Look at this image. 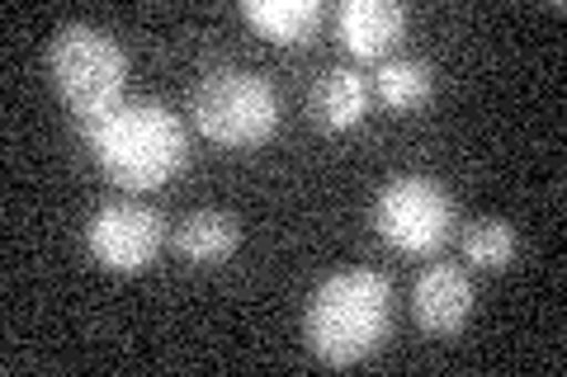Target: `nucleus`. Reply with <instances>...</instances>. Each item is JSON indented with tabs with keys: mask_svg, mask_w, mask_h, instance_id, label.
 Masks as SVG:
<instances>
[{
	"mask_svg": "<svg viewBox=\"0 0 567 377\" xmlns=\"http://www.w3.org/2000/svg\"><path fill=\"white\" fill-rule=\"evenodd\" d=\"M85 147L95 151L100 170L118 189H162L189 160V137L181 114H171L162 100H123L100 123L81 128Z\"/></svg>",
	"mask_w": 567,
	"mask_h": 377,
	"instance_id": "f257e3e1",
	"label": "nucleus"
},
{
	"mask_svg": "<svg viewBox=\"0 0 567 377\" xmlns=\"http://www.w3.org/2000/svg\"><path fill=\"white\" fill-rule=\"evenodd\" d=\"M388 316H393V283L379 269L327 274L303 307L308 349L331 368H350L383 345Z\"/></svg>",
	"mask_w": 567,
	"mask_h": 377,
	"instance_id": "f03ea898",
	"label": "nucleus"
},
{
	"mask_svg": "<svg viewBox=\"0 0 567 377\" xmlns=\"http://www.w3.org/2000/svg\"><path fill=\"white\" fill-rule=\"evenodd\" d=\"M48 76L58 85L71 118L81 128H91V123H100L104 114L128 100L123 95L128 90V52L100 24L71 20L48 43Z\"/></svg>",
	"mask_w": 567,
	"mask_h": 377,
	"instance_id": "7ed1b4c3",
	"label": "nucleus"
},
{
	"mask_svg": "<svg viewBox=\"0 0 567 377\" xmlns=\"http://www.w3.org/2000/svg\"><path fill=\"white\" fill-rule=\"evenodd\" d=\"M189 114L218 147H260L279 128V95L251 66H213L194 85Z\"/></svg>",
	"mask_w": 567,
	"mask_h": 377,
	"instance_id": "20e7f679",
	"label": "nucleus"
},
{
	"mask_svg": "<svg viewBox=\"0 0 567 377\" xmlns=\"http://www.w3.org/2000/svg\"><path fill=\"white\" fill-rule=\"evenodd\" d=\"M454 199L435 175H393L374 193V231L402 255H435L450 241Z\"/></svg>",
	"mask_w": 567,
	"mask_h": 377,
	"instance_id": "39448f33",
	"label": "nucleus"
},
{
	"mask_svg": "<svg viewBox=\"0 0 567 377\" xmlns=\"http://www.w3.org/2000/svg\"><path fill=\"white\" fill-rule=\"evenodd\" d=\"M166 241V218L137 199H110L85 222V250L110 274H142Z\"/></svg>",
	"mask_w": 567,
	"mask_h": 377,
	"instance_id": "423d86ee",
	"label": "nucleus"
},
{
	"mask_svg": "<svg viewBox=\"0 0 567 377\" xmlns=\"http://www.w3.org/2000/svg\"><path fill=\"white\" fill-rule=\"evenodd\" d=\"M473 279L458 264H425L412 283V316L425 335H458L473 316Z\"/></svg>",
	"mask_w": 567,
	"mask_h": 377,
	"instance_id": "0eeeda50",
	"label": "nucleus"
},
{
	"mask_svg": "<svg viewBox=\"0 0 567 377\" xmlns=\"http://www.w3.org/2000/svg\"><path fill=\"white\" fill-rule=\"evenodd\" d=\"M336 33L354 57H383L406 33V10L398 0H346L336 10Z\"/></svg>",
	"mask_w": 567,
	"mask_h": 377,
	"instance_id": "6e6552de",
	"label": "nucleus"
},
{
	"mask_svg": "<svg viewBox=\"0 0 567 377\" xmlns=\"http://www.w3.org/2000/svg\"><path fill=\"white\" fill-rule=\"evenodd\" d=\"M171 245H175V255H181V260L199 264V269H213V264H223V260L237 255L241 222L227 208H194V212H185V218L175 222Z\"/></svg>",
	"mask_w": 567,
	"mask_h": 377,
	"instance_id": "1a4fd4ad",
	"label": "nucleus"
},
{
	"mask_svg": "<svg viewBox=\"0 0 567 377\" xmlns=\"http://www.w3.org/2000/svg\"><path fill=\"white\" fill-rule=\"evenodd\" d=\"M308 114H312L317 128H327V133L360 128L364 114H369V85H364V76H360V71H350V66H331L327 76H317V85H312Z\"/></svg>",
	"mask_w": 567,
	"mask_h": 377,
	"instance_id": "9d476101",
	"label": "nucleus"
},
{
	"mask_svg": "<svg viewBox=\"0 0 567 377\" xmlns=\"http://www.w3.org/2000/svg\"><path fill=\"white\" fill-rule=\"evenodd\" d=\"M241 20L270 43H308L322 29L317 0H241Z\"/></svg>",
	"mask_w": 567,
	"mask_h": 377,
	"instance_id": "9b49d317",
	"label": "nucleus"
},
{
	"mask_svg": "<svg viewBox=\"0 0 567 377\" xmlns=\"http://www.w3.org/2000/svg\"><path fill=\"white\" fill-rule=\"evenodd\" d=\"M374 90L388 109H398V114L421 109V104L435 95V66L421 62V57H393V62L379 66Z\"/></svg>",
	"mask_w": 567,
	"mask_h": 377,
	"instance_id": "f8f14e48",
	"label": "nucleus"
},
{
	"mask_svg": "<svg viewBox=\"0 0 567 377\" xmlns=\"http://www.w3.org/2000/svg\"><path fill=\"white\" fill-rule=\"evenodd\" d=\"M464 255L473 269H511L520 255V231L506 218H477L464 227Z\"/></svg>",
	"mask_w": 567,
	"mask_h": 377,
	"instance_id": "ddd939ff",
	"label": "nucleus"
}]
</instances>
